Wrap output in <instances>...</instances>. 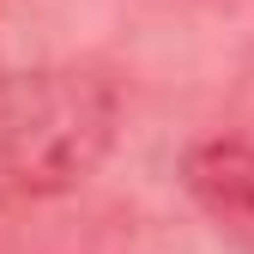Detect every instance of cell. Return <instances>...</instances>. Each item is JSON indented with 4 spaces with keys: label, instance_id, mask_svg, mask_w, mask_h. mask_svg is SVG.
I'll list each match as a JSON object with an SVG mask.
<instances>
[{
    "label": "cell",
    "instance_id": "cell-1",
    "mask_svg": "<svg viewBox=\"0 0 254 254\" xmlns=\"http://www.w3.org/2000/svg\"><path fill=\"white\" fill-rule=\"evenodd\" d=\"M115 85L85 67L0 79V182L12 194H67L115 145Z\"/></svg>",
    "mask_w": 254,
    "mask_h": 254
},
{
    "label": "cell",
    "instance_id": "cell-2",
    "mask_svg": "<svg viewBox=\"0 0 254 254\" xmlns=\"http://www.w3.org/2000/svg\"><path fill=\"white\" fill-rule=\"evenodd\" d=\"M182 188L224 242L254 254V145L248 139H200L182 157Z\"/></svg>",
    "mask_w": 254,
    "mask_h": 254
}]
</instances>
